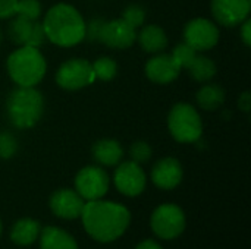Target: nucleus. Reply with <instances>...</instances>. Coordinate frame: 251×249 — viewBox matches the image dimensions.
<instances>
[{"label":"nucleus","instance_id":"1","mask_svg":"<svg viewBox=\"0 0 251 249\" xmlns=\"http://www.w3.org/2000/svg\"><path fill=\"white\" fill-rule=\"evenodd\" d=\"M85 232L97 242L109 244L119 239L131 223L129 210L112 201H87L81 213Z\"/></svg>","mask_w":251,"mask_h":249},{"label":"nucleus","instance_id":"19","mask_svg":"<svg viewBox=\"0 0 251 249\" xmlns=\"http://www.w3.org/2000/svg\"><path fill=\"white\" fill-rule=\"evenodd\" d=\"M140 45L147 53H157L166 48L168 45V37L165 31L157 25H147L141 29V32L137 35Z\"/></svg>","mask_w":251,"mask_h":249},{"label":"nucleus","instance_id":"34","mask_svg":"<svg viewBox=\"0 0 251 249\" xmlns=\"http://www.w3.org/2000/svg\"><path fill=\"white\" fill-rule=\"evenodd\" d=\"M135 249H163V248H162V245H160L159 242H156L154 239H144V241H141V242L137 245V248Z\"/></svg>","mask_w":251,"mask_h":249},{"label":"nucleus","instance_id":"16","mask_svg":"<svg viewBox=\"0 0 251 249\" xmlns=\"http://www.w3.org/2000/svg\"><path fill=\"white\" fill-rule=\"evenodd\" d=\"M40 249H78V244L66 230L47 226L40 232Z\"/></svg>","mask_w":251,"mask_h":249},{"label":"nucleus","instance_id":"21","mask_svg":"<svg viewBox=\"0 0 251 249\" xmlns=\"http://www.w3.org/2000/svg\"><path fill=\"white\" fill-rule=\"evenodd\" d=\"M187 69L190 72V76L194 78L199 82L210 81L216 75V65H215V62L210 57H206V56L196 54V57L193 59V62L190 63V66Z\"/></svg>","mask_w":251,"mask_h":249},{"label":"nucleus","instance_id":"33","mask_svg":"<svg viewBox=\"0 0 251 249\" xmlns=\"http://www.w3.org/2000/svg\"><path fill=\"white\" fill-rule=\"evenodd\" d=\"M238 106H240V109H241L243 112H250L251 95L249 91H246V92H243V94L240 95V98H238Z\"/></svg>","mask_w":251,"mask_h":249},{"label":"nucleus","instance_id":"32","mask_svg":"<svg viewBox=\"0 0 251 249\" xmlns=\"http://www.w3.org/2000/svg\"><path fill=\"white\" fill-rule=\"evenodd\" d=\"M241 38L244 41V44L247 47L251 45V21L250 19H246L244 23H243V28H241Z\"/></svg>","mask_w":251,"mask_h":249},{"label":"nucleus","instance_id":"30","mask_svg":"<svg viewBox=\"0 0 251 249\" xmlns=\"http://www.w3.org/2000/svg\"><path fill=\"white\" fill-rule=\"evenodd\" d=\"M18 0H0V19H7L15 16Z\"/></svg>","mask_w":251,"mask_h":249},{"label":"nucleus","instance_id":"13","mask_svg":"<svg viewBox=\"0 0 251 249\" xmlns=\"http://www.w3.org/2000/svg\"><path fill=\"white\" fill-rule=\"evenodd\" d=\"M212 13L224 26L240 25L250 13V0H212Z\"/></svg>","mask_w":251,"mask_h":249},{"label":"nucleus","instance_id":"28","mask_svg":"<svg viewBox=\"0 0 251 249\" xmlns=\"http://www.w3.org/2000/svg\"><path fill=\"white\" fill-rule=\"evenodd\" d=\"M18 150L15 136L9 132H0V158H10Z\"/></svg>","mask_w":251,"mask_h":249},{"label":"nucleus","instance_id":"22","mask_svg":"<svg viewBox=\"0 0 251 249\" xmlns=\"http://www.w3.org/2000/svg\"><path fill=\"white\" fill-rule=\"evenodd\" d=\"M34 21L24 18L21 15H16V18L9 23V37L15 44L25 45L29 40L31 31H32Z\"/></svg>","mask_w":251,"mask_h":249},{"label":"nucleus","instance_id":"17","mask_svg":"<svg viewBox=\"0 0 251 249\" xmlns=\"http://www.w3.org/2000/svg\"><path fill=\"white\" fill-rule=\"evenodd\" d=\"M93 157L101 166H118L124 157V148L116 139H100L93 147Z\"/></svg>","mask_w":251,"mask_h":249},{"label":"nucleus","instance_id":"25","mask_svg":"<svg viewBox=\"0 0 251 249\" xmlns=\"http://www.w3.org/2000/svg\"><path fill=\"white\" fill-rule=\"evenodd\" d=\"M126 23H129L132 28H138L144 23L146 21V10L141 7V6H137V4H131L128 6L124 12H122V16H121Z\"/></svg>","mask_w":251,"mask_h":249},{"label":"nucleus","instance_id":"12","mask_svg":"<svg viewBox=\"0 0 251 249\" xmlns=\"http://www.w3.org/2000/svg\"><path fill=\"white\" fill-rule=\"evenodd\" d=\"M49 205L54 216L63 220H74L81 217L85 200L74 189H59L51 194Z\"/></svg>","mask_w":251,"mask_h":249},{"label":"nucleus","instance_id":"24","mask_svg":"<svg viewBox=\"0 0 251 249\" xmlns=\"http://www.w3.org/2000/svg\"><path fill=\"white\" fill-rule=\"evenodd\" d=\"M40 13H41V4L38 0H18L15 15H21L31 21H37Z\"/></svg>","mask_w":251,"mask_h":249},{"label":"nucleus","instance_id":"4","mask_svg":"<svg viewBox=\"0 0 251 249\" xmlns=\"http://www.w3.org/2000/svg\"><path fill=\"white\" fill-rule=\"evenodd\" d=\"M46 60L38 48L22 45L7 57V72L19 87H35L46 73Z\"/></svg>","mask_w":251,"mask_h":249},{"label":"nucleus","instance_id":"3","mask_svg":"<svg viewBox=\"0 0 251 249\" xmlns=\"http://www.w3.org/2000/svg\"><path fill=\"white\" fill-rule=\"evenodd\" d=\"M44 100L34 87L15 88L6 101V113L9 122L19 129L32 128L43 116Z\"/></svg>","mask_w":251,"mask_h":249},{"label":"nucleus","instance_id":"5","mask_svg":"<svg viewBox=\"0 0 251 249\" xmlns=\"http://www.w3.org/2000/svg\"><path fill=\"white\" fill-rule=\"evenodd\" d=\"M168 126L172 136L182 144L196 142L203 134V123L197 110L187 103H178L172 107Z\"/></svg>","mask_w":251,"mask_h":249},{"label":"nucleus","instance_id":"35","mask_svg":"<svg viewBox=\"0 0 251 249\" xmlns=\"http://www.w3.org/2000/svg\"><path fill=\"white\" fill-rule=\"evenodd\" d=\"M0 236H1V222H0Z\"/></svg>","mask_w":251,"mask_h":249},{"label":"nucleus","instance_id":"29","mask_svg":"<svg viewBox=\"0 0 251 249\" xmlns=\"http://www.w3.org/2000/svg\"><path fill=\"white\" fill-rule=\"evenodd\" d=\"M44 38H46V34H44V28H43V23L34 21V25H32V31H31V35H29V40L25 45L28 47H38L44 43Z\"/></svg>","mask_w":251,"mask_h":249},{"label":"nucleus","instance_id":"6","mask_svg":"<svg viewBox=\"0 0 251 249\" xmlns=\"http://www.w3.org/2000/svg\"><path fill=\"white\" fill-rule=\"evenodd\" d=\"M185 214L176 204L159 205L150 219L153 233L165 241L176 239L185 230Z\"/></svg>","mask_w":251,"mask_h":249},{"label":"nucleus","instance_id":"23","mask_svg":"<svg viewBox=\"0 0 251 249\" xmlns=\"http://www.w3.org/2000/svg\"><path fill=\"white\" fill-rule=\"evenodd\" d=\"M91 66H93V72H94L96 78H99L101 81L113 79L118 72V65L110 57H99Z\"/></svg>","mask_w":251,"mask_h":249},{"label":"nucleus","instance_id":"14","mask_svg":"<svg viewBox=\"0 0 251 249\" xmlns=\"http://www.w3.org/2000/svg\"><path fill=\"white\" fill-rule=\"evenodd\" d=\"M181 66L172 54H159L151 57L146 65V75L156 84H169L178 78Z\"/></svg>","mask_w":251,"mask_h":249},{"label":"nucleus","instance_id":"7","mask_svg":"<svg viewBox=\"0 0 251 249\" xmlns=\"http://www.w3.org/2000/svg\"><path fill=\"white\" fill-rule=\"evenodd\" d=\"M96 75L93 66L85 59H71L65 62L56 72V82L60 88L75 91L93 84Z\"/></svg>","mask_w":251,"mask_h":249},{"label":"nucleus","instance_id":"27","mask_svg":"<svg viewBox=\"0 0 251 249\" xmlns=\"http://www.w3.org/2000/svg\"><path fill=\"white\" fill-rule=\"evenodd\" d=\"M129 156H131V160L137 164L146 163L151 157V147L144 141H137L131 145Z\"/></svg>","mask_w":251,"mask_h":249},{"label":"nucleus","instance_id":"10","mask_svg":"<svg viewBox=\"0 0 251 249\" xmlns=\"http://www.w3.org/2000/svg\"><path fill=\"white\" fill-rule=\"evenodd\" d=\"M113 182L121 194L126 197H138L146 189L147 178L141 166L131 160L118 164Z\"/></svg>","mask_w":251,"mask_h":249},{"label":"nucleus","instance_id":"26","mask_svg":"<svg viewBox=\"0 0 251 249\" xmlns=\"http://www.w3.org/2000/svg\"><path fill=\"white\" fill-rule=\"evenodd\" d=\"M196 54H197V51H196L193 47H190L187 43L178 44V45L174 48V51H172L174 59L178 62V65H179L181 68H188L190 63L193 62V59L196 57Z\"/></svg>","mask_w":251,"mask_h":249},{"label":"nucleus","instance_id":"18","mask_svg":"<svg viewBox=\"0 0 251 249\" xmlns=\"http://www.w3.org/2000/svg\"><path fill=\"white\" fill-rule=\"evenodd\" d=\"M40 232H41L40 223L34 219L25 217V219L18 220L12 226L10 239L13 244L19 245V247H29L38 239Z\"/></svg>","mask_w":251,"mask_h":249},{"label":"nucleus","instance_id":"2","mask_svg":"<svg viewBox=\"0 0 251 249\" xmlns=\"http://www.w3.org/2000/svg\"><path fill=\"white\" fill-rule=\"evenodd\" d=\"M43 28L46 37L60 47H72L85 38V22L81 13L74 6L65 3L49 9Z\"/></svg>","mask_w":251,"mask_h":249},{"label":"nucleus","instance_id":"20","mask_svg":"<svg viewBox=\"0 0 251 249\" xmlns=\"http://www.w3.org/2000/svg\"><path fill=\"white\" fill-rule=\"evenodd\" d=\"M196 98H197V103L201 109L216 110L225 101V91L216 84H209V85H204L199 90Z\"/></svg>","mask_w":251,"mask_h":249},{"label":"nucleus","instance_id":"36","mask_svg":"<svg viewBox=\"0 0 251 249\" xmlns=\"http://www.w3.org/2000/svg\"><path fill=\"white\" fill-rule=\"evenodd\" d=\"M0 43H1V31H0Z\"/></svg>","mask_w":251,"mask_h":249},{"label":"nucleus","instance_id":"31","mask_svg":"<svg viewBox=\"0 0 251 249\" xmlns=\"http://www.w3.org/2000/svg\"><path fill=\"white\" fill-rule=\"evenodd\" d=\"M103 23V19H93L88 25H85V37H88V40H99V34Z\"/></svg>","mask_w":251,"mask_h":249},{"label":"nucleus","instance_id":"8","mask_svg":"<svg viewBox=\"0 0 251 249\" xmlns=\"http://www.w3.org/2000/svg\"><path fill=\"white\" fill-rule=\"evenodd\" d=\"M109 175L99 166L81 169L75 178V191L85 201L101 200L109 191Z\"/></svg>","mask_w":251,"mask_h":249},{"label":"nucleus","instance_id":"9","mask_svg":"<svg viewBox=\"0 0 251 249\" xmlns=\"http://www.w3.org/2000/svg\"><path fill=\"white\" fill-rule=\"evenodd\" d=\"M184 38L185 43L196 51H204L216 45L219 40V29L212 21L197 18L185 25Z\"/></svg>","mask_w":251,"mask_h":249},{"label":"nucleus","instance_id":"11","mask_svg":"<svg viewBox=\"0 0 251 249\" xmlns=\"http://www.w3.org/2000/svg\"><path fill=\"white\" fill-rule=\"evenodd\" d=\"M135 40V28L126 23L122 18L109 22L104 21L99 34V41H101L110 48H128L134 44Z\"/></svg>","mask_w":251,"mask_h":249},{"label":"nucleus","instance_id":"15","mask_svg":"<svg viewBox=\"0 0 251 249\" xmlns=\"http://www.w3.org/2000/svg\"><path fill=\"white\" fill-rule=\"evenodd\" d=\"M182 166L174 157H166L157 161L151 170L153 183L165 191L176 188L182 181Z\"/></svg>","mask_w":251,"mask_h":249}]
</instances>
